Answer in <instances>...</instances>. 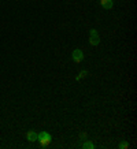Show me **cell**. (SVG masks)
<instances>
[{
  "instance_id": "obj_8",
  "label": "cell",
  "mask_w": 137,
  "mask_h": 149,
  "mask_svg": "<svg viewBox=\"0 0 137 149\" xmlns=\"http://www.w3.org/2000/svg\"><path fill=\"white\" fill-rule=\"evenodd\" d=\"M87 74H88V72H87V71H85V70H84V71H81V72H80V74H78V77H77V78H75V79H77V81H80V79H81V78H84V77H87Z\"/></svg>"
},
{
  "instance_id": "obj_4",
  "label": "cell",
  "mask_w": 137,
  "mask_h": 149,
  "mask_svg": "<svg viewBox=\"0 0 137 149\" xmlns=\"http://www.w3.org/2000/svg\"><path fill=\"white\" fill-rule=\"evenodd\" d=\"M113 6H114L113 0H101V7H103L104 10H111L113 8Z\"/></svg>"
},
{
  "instance_id": "obj_2",
  "label": "cell",
  "mask_w": 137,
  "mask_h": 149,
  "mask_svg": "<svg viewBox=\"0 0 137 149\" xmlns=\"http://www.w3.org/2000/svg\"><path fill=\"white\" fill-rule=\"evenodd\" d=\"M89 42H91V45H97V44L100 42L99 33L96 32L95 29H92V30H91V34H89Z\"/></svg>"
},
{
  "instance_id": "obj_7",
  "label": "cell",
  "mask_w": 137,
  "mask_h": 149,
  "mask_svg": "<svg viewBox=\"0 0 137 149\" xmlns=\"http://www.w3.org/2000/svg\"><path fill=\"white\" fill-rule=\"evenodd\" d=\"M129 148V142H126V141H122L121 144H119V149H126Z\"/></svg>"
},
{
  "instance_id": "obj_9",
  "label": "cell",
  "mask_w": 137,
  "mask_h": 149,
  "mask_svg": "<svg viewBox=\"0 0 137 149\" xmlns=\"http://www.w3.org/2000/svg\"><path fill=\"white\" fill-rule=\"evenodd\" d=\"M80 137H81L82 140H84V138H87V134H85V133H82V134H81V136H80Z\"/></svg>"
},
{
  "instance_id": "obj_6",
  "label": "cell",
  "mask_w": 137,
  "mask_h": 149,
  "mask_svg": "<svg viewBox=\"0 0 137 149\" xmlns=\"http://www.w3.org/2000/svg\"><path fill=\"white\" fill-rule=\"evenodd\" d=\"M82 148H84V149H93V148H95V145L92 144L91 141H85V142L82 144Z\"/></svg>"
},
{
  "instance_id": "obj_1",
  "label": "cell",
  "mask_w": 137,
  "mask_h": 149,
  "mask_svg": "<svg viewBox=\"0 0 137 149\" xmlns=\"http://www.w3.org/2000/svg\"><path fill=\"white\" fill-rule=\"evenodd\" d=\"M37 140L40 141V145L41 146H48L51 144V141H52V137L48 131H41L40 134L37 136Z\"/></svg>"
},
{
  "instance_id": "obj_5",
  "label": "cell",
  "mask_w": 137,
  "mask_h": 149,
  "mask_svg": "<svg viewBox=\"0 0 137 149\" xmlns=\"http://www.w3.org/2000/svg\"><path fill=\"white\" fill-rule=\"evenodd\" d=\"M37 136H38V134H37L36 131H29V133H27V140L30 141V142H34V141H37Z\"/></svg>"
},
{
  "instance_id": "obj_3",
  "label": "cell",
  "mask_w": 137,
  "mask_h": 149,
  "mask_svg": "<svg viewBox=\"0 0 137 149\" xmlns=\"http://www.w3.org/2000/svg\"><path fill=\"white\" fill-rule=\"evenodd\" d=\"M82 59H84V52H82L81 49H74L73 51V60L74 62L80 63Z\"/></svg>"
}]
</instances>
